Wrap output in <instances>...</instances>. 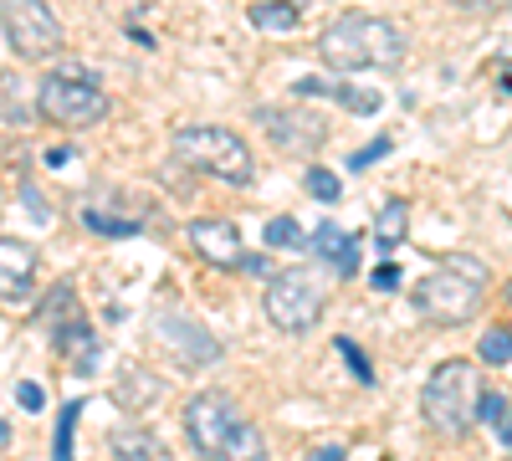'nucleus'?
I'll use <instances>...</instances> for the list:
<instances>
[{
	"label": "nucleus",
	"mask_w": 512,
	"mask_h": 461,
	"mask_svg": "<svg viewBox=\"0 0 512 461\" xmlns=\"http://www.w3.org/2000/svg\"><path fill=\"white\" fill-rule=\"evenodd\" d=\"M0 31H6L11 52L21 62H41V57H57L62 52V21L47 0H0Z\"/></svg>",
	"instance_id": "nucleus-8"
},
{
	"label": "nucleus",
	"mask_w": 512,
	"mask_h": 461,
	"mask_svg": "<svg viewBox=\"0 0 512 461\" xmlns=\"http://www.w3.org/2000/svg\"><path fill=\"white\" fill-rule=\"evenodd\" d=\"M487 262L482 257H466V251H456L451 262H441L431 277H420L410 287V303L425 323H441V328H456V323H472L487 303Z\"/></svg>",
	"instance_id": "nucleus-2"
},
{
	"label": "nucleus",
	"mask_w": 512,
	"mask_h": 461,
	"mask_svg": "<svg viewBox=\"0 0 512 461\" xmlns=\"http://www.w3.org/2000/svg\"><path fill=\"white\" fill-rule=\"evenodd\" d=\"M0 113H6L11 123H26L31 118V103H26V82L21 77H0Z\"/></svg>",
	"instance_id": "nucleus-20"
},
{
	"label": "nucleus",
	"mask_w": 512,
	"mask_h": 461,
	"mask_svg": "<svg viewBox=\"0 0 512 461\" xmlns=\"http://www.w3.org/2000/svg\"><path fill=\"white\" fill-rule=\"evenodd\" d=\"M36 292V251L16 236H0V303H31Z\"/></svg>",
	"instance_id": "nucleus-12"
},
{
	"label": "nucleus",
	"mask_w": 512,
	"mask_h": 461,
	"mask_svg": "<svg viewBox=\"0 0 512 461\" xmlns=\"http://www.w3.org/2000/svg\"><path fill=\"white\" fill-rule=\"evenodd\" d=\"M333 349H338V354H344V364L354 369V380H359V385H374V380H379V374H374V364L364 359V349H359L354 339H338Z\"/></svg>",
	"instance_id": "nucleus-26"
},
{
	"label": "nucleus",
	"mask_w": 512,
	"mask_h": 461,
	"mask_svg": "<svg viewBox=\"0 0 512 461\" xmlns=\"http://www.w3.org/2000/svg\"><path fill=\"white\" fill-rule=\"evenodd\" d=\"M36 328L47 333V344H52L57 354L98 349V339H93V323L82 318V303H77L72 282H57V287L47 292V303H41V313H36Z\"/></svg>",
	"instance_id": "nucleus-9"
},
{
	"label": "nucleus",
	"mask_w": 512,
	"mask_h": 461,
	"mask_svg": "<svg viewBox=\"0 0 512 461\" xmlns=\"http://www.w3.org/2000/svg\"><path fill=\"white\" fill-rule=\"evenodd\" d=\"M292 93H297V98H333V103H344V108L359 113V118H374V113L384 108V98H379L374 88H354V82H344V77H297Z\"/></svg>",
	"instance_id": "nucleus-14"
},
{
	"label": "nucleus",
	"mask_w": 512,
	"mask_h": 461,
	"mask_svg": "<svg viewBox=\"0 0 512 461\" xmlns=\"http://www.w3.org/2000/svg\"><path fill=\"white\" fill-rule=\"evenodd\" d=\"M16 405H21V410H41V405H47V390L26 380V385H16Z\"/></svg>",
	"instance_id": "nucleus-29"
},
{
	"label": "nucleus",
	"mask_w": 512,
	"mask_h": 461,
	"mask_svg": "<svg viewBox=\"0 0 512 461\" xmlns=\"http://www.w3.org/2000/svg\"><path fill=\"white\" fill-rule=\"evenodd\" d=\"M31 103L41 108V118L62 123V129H88V123L108 118V93L98 88L93 72H52L41 77V88L31 93Z\"/></svg>",
	"instance_id": "nucleus-7"
},
{
	"label": "nucleus",
	"mask_w": 512,
	"mask_h": 461,
	"mask_svg": "<svg viewBox=\"0 0 512 461\" xmlns=\"http://www.w3.org/2000/svg\"><path fill=\"white\" fill-rule=\"evenodd\" d=\"M0 446H11V426L6 421H0Z\"/></svg>",
	"instance_id": "nucleus-34"
},
{
	"label": "nucleus",
	"mask_w": 512,
	"mask_h": 461,
	"mask_svg": "<svg viewBox=\"0 0 512 461\" xmlns=\"http://www.w3.org/2000/svg\"><path fill=\"white\" fill-rule=\"evenodd\" d=\"M256 123L282 154H318L328 144V118L313 108H256Z\"/></svg>",
	"instance_id": "nucleus-10"
},
{
	"label": "nucleus",
	"mask_w": 512,
	"mask_h": 461,
	"mask_svg": "<svg viewBox=\"0 0 512 461\" xmlns=\"http://www.w3.org/2000/svg\"><path fill=\"white\" fill-rule=\"evenodd\" d=\"M303 185H308V195H313V200H323V205H333L338 195H344V180H338L333 170H308V175H303Z\"/></svg>",
	"instance_id": "nucleus-25"
},
{
	"label": "nucleus",
	"mask_w": 512,
	"mask_h": 461,
	"mask_svg": "<svg viewBox=\"0 0 512 461\" xmlns=\"http://www.w3.org/2000/svg\"><path fill=\"white\" fill-rule=\"evenodd\" d=\"M72 159V149L67 144H57V149H47V164H67Z\"/></svg>",
	"instance_id": "nucleus-33"
},
{
	"label": "nucleus",
	"mask_w": 512,
	"mask_h": 461,
	"mask_svg": "<svg viewBox=\"0 0 512 461\" xmlns=\"http://www.w3.org/2000/svg\"><path fill=\"white\" fill-rule=\"evenodd\" d=\"M420 415L436 436L461 441L472 431V415H477V369L466 359H446L420 390Z\"/></svg>",
	"instance_id": "nucleus-5"
},
{
	"label": "nucleus",
	"mask_w": 512,
	"mask_h": 461,
	"mask_svg": "<svg viewBox=\"0 0 512 461\" xmlns=\"http://www.w3.org/2000/svg\"><path fill=\"white\" fill-rule=\"evenodd\" d=\"M405 52H410V36L395 21L369 16V11L338 16L318 36V57L333 72H390L405 62Z\"/></svg>",
	"instance_id": "nucleus-1"
},
{
	"label": "nucleus",
	"mask_w": 512,
	"mask_h": 461,
	"mask_svg": "<svg viewBox=\"0 0 512 461\" xmlns=\"http://www.w3.org/2000/svg\"><path fill=\"white\" fill-rule=\"evenodd\" d=\"M190 246L205 267H241L246 246H241V231L231 221H190Z\"/></svg>",
	"instance_id": "nucleus-13"
},
{
	"label": "nucleus",
	"mask_w": 512,
	"mask_h": 461,
	"mask_svg": "<svg viewBox=\"0 0 512 461\" xmlns=\"http://www.w3.org/2000/svg\"><path fill=\"white\" fill-rule=\"evenodd\" d=\"M185 436L200 456H267L262 431H256L246 421V410L221 390H205L185 405Z\"/></svg>",
	"instance_id": "nucleus-3"
},
{
	"label": "nucleus",
	"mask_w": 512,
	"mask_h": 461,
	"mask_svg": "<svg viewBox=\"0 0 512 461\" xmlns=\"http://www.w3.org/2000/svg\"><path fill=\"white\" fill-rule=\"evenodd\" d=\"M477 354H482L487 364H497V369H507V364H512V344H507V323H497L492 333H482V344H477Z\"/></svg>",
	"instance_id": "nucleus-23"
},
{
	"label": "nucleus",
	"mask_w": 512,
	"mask_h": 461,
	"mask_svg": "<svg viewBox=\"0 0 512 461\" xmlns=\"http://www.w3.org/2000/svg\"><path fill=\"white\" fill-rule=\"evenodd\" d=\"M308 456H313V461H344V446H313Z\"/></svg>",
	"instance_id": "nucleus-31"
},
{
	"label": "nucleus",
	"mask_w": 512,
	"mask_h": 461,
	"mask_svg": "<svg viewBox=\"0 0 512 461\" xmlns=\"http://www.w3.org/2000/svg\"><path fill=\"white\" fill-rule=\"evenodd\" d=\"M159 395H164V380H159V374H149V369H139V364H123V369H118L113 400H118L123 410H149Z\"/></svg>",
	"instance_id": "nucleus-16"
},
{
	"label": "nucleus",
	"mask_w": 512,
	"mask_h": 461,
	"mask_svg": "<svg viewBox=\"0 0 512 461\" xmlns=\"http://www.w3.org/2000/svg\"><path fill=\"white\" fill-rule=\"evenodd\" d=\"M472 421H482V426L497 436V446H502V451L512 446V426H507V395H502V390L477 395V415H472Z\"/></svg>",
	"instance_id": "nucleus-18"
},
{
	"label": "nucleus",
	"mask_w": 512,
	"mask_h": 461,
	"mask_svg": "<svg viewBox=\"0 0 512 461\" xmlns=\"http://www.w3.org/2000/svg\"><path fill=\"white\" fill-rule=\"evenodd\" d=\"M113 451H118V456H139V461H154V456H164V446H159L154 436H139V431L113 436Z\"/></svg>",
	"instance_id": "nucleus-24"
},
{
	"label": "nucleus",
	"mask_w": 512,
	"mask_h": 461,
	"mask_svg": "<svg viewBox=\"0 0 512 461\" xmlns=\"http://www.w3.org/2000/svg\"><path fill=\"white\" fill-rule=\"evenodd\" d=\"M410 236V205L405 200H384L379 216H374V246L379 251H400Z\"/></svg>",
	"instance_id": "nucleus-17"
},
{
	"label": "nucleus",
	"mask_w": 512,
	"mask_h": 461,
	"mask_svg": "<svg viewBox=\"0 0 512 461\" xmlns=\"http://www.w3.org/2000/svg\"><path fill=\"white\" fill-rule=\"evenodd\" d=\"M297 21H303V11L287 6V0H262V6H251V26H256V31L287 36V31H297Z\"/></svg>",
	"instance_id": "nucleus-19"
},
{
	"label": "nucleus",
	"mask_w": 512,
	"mask_h": 461,
	"mask_svg": "<svg viewBox=\"0 0 512 461\" xmlns=\"http://www.w3.org/2000/svg\"><path fill=\"white\" fill-rule=\"evenodd\" d=\"M77 421H82V400H67L62 415H57V441H52V456H57V461L72 456V431H77Z\"/></svg>",
	"instance_id": "nucleus-22"
},
{
	"label": "nucleus",
	"mask_w": 512,
	"mask_h": 461,
	"mask_svg": "<svg viewBox=\"0 0 512 461\" xmlns=\"http://www.w3.org/2000/svg\"><path fill=\"white\" fill-rule=\"evenodd\" d=\"M451 6H466V11H487V6H502V0H451Z\"/></svg>",
	"instance_id": "nucleus-32"
},
{
	"label": "nucleus",
	"mask_w": 512,
	"mask_h": 461,
	"mask_svg": "<svg viewBox=\"0 0 512 461\" xmlns=\"http://www.w3.org/2000/svg\"><path fill=\"white\" fill-rule=\"evenodd\" d=\"M262 236H267V246H272V251H303V241H308V236H303V226H297L292 216L267 221V231H262Z\"/></svg>",
	"instance_id": "nucleus-21"
},
{
	"label": "nucleus",
	"mask_w": 512,
	"mask_h": 461,
	"mask_svg": "<svg viewBox=\"0 0 512 461\" xmlns=\"http://www.w3.org/2000/svg\"><path fill=\"white\" fill-rule=\"evenodd\" d=\"M303 246L313 251L318 262H333V267H338V277H354V272H359V241H354V236H344L333 221H323Z\"/></svg>",
	"instance_id": "nucleus-15"
},
{
	"label": "nucleus",
	"mask_w": 512,
	"mask_h": 461,
	"mask_svg": "<svg viewBox=\"0 0 512 461\" xmlns=\"http://www.w3.org/2000/svg\"><path fill=\"white\" fill-rule=\"evenodd\" d=\"M154 333H159V344L175 354L185 369H200V364H216L221 359V339H210V333L180 313H159L154 318Z\"/></svg>",
	"instance_id": "nucleus-11"
},
{
	"label": "nucleus",
	"mask_w": 512,
	"mask_h": 461,
	"mask_svg": "<svg viewBox=\"0 0 512 461\" xmlns=\"http://www.w3.org/2000/svg\"><path fill=\"white\" fill-rule=\"evenodd\" d=\"M384 154H390V139H374L369 149H359V154L349 159V170H369V164H374V159H384Z\"/></svg>",
	"instance_id": "nucleus-28"
},
{
	"label": "nucleus",
	"mask_w": 512,
	"mask_h": 461,
	"mask_svg": "<svg viewBox=\"0 0 512 461\" xmlns=\"http://www.w3.org/2000/svg\"><path fill=\"white\" fill-rule=\"evenodd\" d=\"M262 308H267L272 328H282V333H313L328 308V277L318 267H287L267 282Z\"/></svg>",
	"instance_id": "nucleus-6"
},
{
	"label": "nucleus",
	"mask_w": 512,
	"mask_h": 461,
	"mask_svg": "<svg viewBox=\"0 0 512 461\" xmlns=\"http://www.w3.org/2000/svg\"><path fill=\"white\" fill-rule=\"evenodd\" d=\"M82 226H93V231H103V236H139V221L103 216V211H82Z\"/></svg>",
	"instance_id": "nucleus-27"
},
{
	"label": "nucleus",
	"mask_w": 512,
	"mask_h": 461,
	"mask_svg": "<svg viewBox=\"0 0 512 461\" xmlns=\"http://www.w3.org/2000/svg\"><path fill=\"white\" fill-rule=\"evenodd\" d=\"M169 154H175L185 170L226 180V185H251V175H256V159H251L246 139L221 129V123H185V129H175V139H169Z\"/></svg>",
	"instance_id": "nucleus-4"
},
{
	"label": "nucleus",
	"mask_w": 512,
	"mask_h": 461,
	"mask_svg": "<svg viewBox=\"0 0 512 461\" xmlns=\"http://www.w3.org/2000/svg\"><path fill=\"white\" fill-rule=\"evenodd\" d=\"M369 282H374L379 292H395V287H400V267H395V262H384V267H374Z\"/></svg>",
	"instance_id": "nucleus-30"
}]
</instances>
